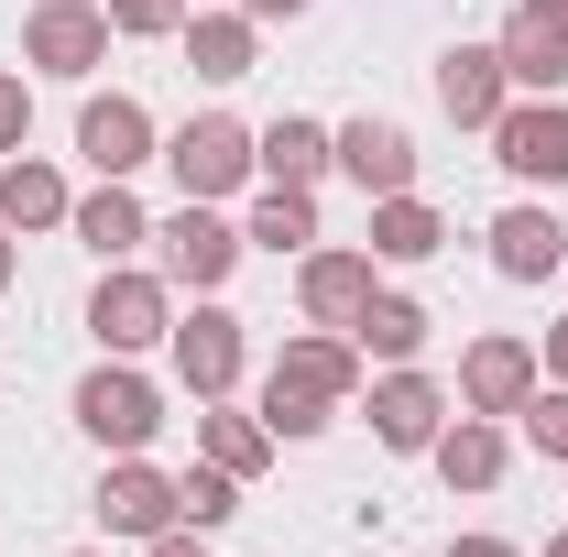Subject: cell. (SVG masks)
<instances>
[{"label": "cell", "mask_w": 568, "mask_h": 557, "mask_svg": "<svg viewBox=\"0 0 568 557\" xmlns=\"http://www.w3.org/2000/svg\"><path fill=\"white\" fill-rule=\"evenodd\" d=\"M153 241H164V284H197V295H219V284H230V263L252 252V241H241V230H230L209 198H186V209L164 219Z\"/></svg>", "instance_id": "obj_1"}, {"label": "cell", "mask_w": 568, "mask_h": 557, "mask_svg": "<svg viewBox=\"0 0 568 557\" xmlns=\"http://www.w3.org/2000/svg\"><path fill=\"white\" fill-rule=\"evenodd\" d=\"M77 426H88L99 448H121V459H132L142 437L164 426V405H153V383H142V372H121V361H99V372L77 383Z\"/></svg>", "instance_id": "obj_2"}, {"label": "cell", "mask_w": 568, "mask_h": 557, "mask_svg": "<svg viewBox=\"0 0 568 557\" xmlns=\"http://www.w3.org/2000/svg\"><path fill=\"white\" fill-rule=\"evenodd\" d=\"M22 55L44 77H88V67H110V11L99 0H44L33 22H22Z\"/></svg>", "instance_id": "obj_3"}, {"label": "cell", "mask_w": 568, "mask_h": 557, "mask_svg": "<svg viewBox=\"0 0 568 557\" xmlns=\"http://www.w3.org/2000/svg\"><path fill=\"white\" fill-rule=\"evenodd\" d=\"M164 164H175V186H186V198H230V186L252 175V132H241V121H219V110H197L186 132L164 142Z\"/></svg>", "instance_id": "obj_4"}, {"label": "cell", "mask_w": 568, "mask_h": 557, "mask_svg": "<svg viewBox=\"0 0 568 557\" xmlns=\"http://www.w3.org/2000/svg\"><path fill=\"white\" fill-rule=\"evenodd\" d=\"M164 350H175V383H186L197 405H219V394L241 383V317H230V306L175 317V328H164Z\"/></svg>", "instance_id": "obj_5"}, {"label": "cell", "mask_w": 568, "mask_h": 557, "mask_svg": "<svg viewBox=\"0 0 568 557\" xmlns=\"http://www.w3.org/2000/svg\"><path fill=\"white\" fill-rule=\"evenodd\" d=\"M88 328H99V350H110V361H132V350H153L164 328H175V306H164V284H153V274H99Z\"/></svg>", "instance_id": "obj_6"}, {"label": "cell", "mask_w": 568, "mask_h": 557, "mask_svg": "<svg viewBox=\"0 0 568 557\" xmlns=\"http://www.w3.org/2000/svg\"><path fill=\"white\" fill-rule=\"evenodd\" d=\"M437 110H448L459 132H493L503 110H514V77H503V44H448V55H437Z\"/></svg>", "instance_id": "obj_7"}, {"label": "cell", "mask_w": 568, "mask_h": 557, "mask_svg": "<svg viewBox=\"0 0 568 557\" xmlns=\"http://www.w3.org/2000/svg\"><path fill=\"white\" fill-rule=\"evenodd\" d=\"M536 383H547V372H536L525 340H470V361H459V416H514Z\"/></svg>", "instance_id": "obj_8"}, {"label": "cell", "mask_w": 568, "mask_h": 557, "mask_svg": "<svg viewBox=\"0 0 568 557\" xmlns=\"http://www.w3.org/2000/svg\"><path fill=\"white\" fill-rule=\"evenodd\" d=\"M328 153H339V175H351L361 198H405V186H416L405 121H351V132H328Z\"/></svg>", "instance_id": "obj_9"}, {"label": "cell", "mask_w": 568, "mask_h": 557, "mask_svg": "<svg viewBox=\"0 0 568 557\" xmlns=\"http://www.w3.org/2000/svg\"><path fill=\"white\" fill-rule=\"evenodd\" d=\"M493 153L514 164V175H536V186H568V110H558V99L503 110V121H493Z\"/></svg>", "instance_id": "obj_10"}, {"label": "cell", "mask_w": 568, "mask_h": 557, "mask_svg": "<svg viewBox=\"0 0 568 557\" xmlns=\"http://www.w3.org/2000/svg\"><path fill=\"white\" fill-rule=\"evenodd\" d=\"M274 383L284 394H306V405H351V383H361V340H339V328H317V340H284V361H274Z\"/></svg>", "instance_id": "obj_11"}, {"label": "cell", "mask_w": 568, "mask_h": 557, "mask_svg": "<svg viewBox=\"0 0 568 557\" xmlns=\"http://www.w3.org/2000/svg\"><path fill=\"white\" fill-rule=\"evenodd\" d=\"M437 426H448V394L394 361V372L372 383V437H383V448H437Z\"/></svg>", "instance_id": "obj_12"}, {"label": "cell", "mask_w": 568, "mask_h": 557, "mask_svg": "<svg viewBox=\"0 0 568 557\" xmlns=\"http://www.w3.org/2000/svg\"><path fill=\"white\" fill-rule=\"evenodd\" d=\"M99 525H110V536H142V547H153L164 525H186V503H175V482H164V470L121 459V470L99 482Z\"/></svg>", "instance_id": "obj_13"}, {"label": "cell", "mask_w": 568, "mask_h": 557, "mask_svg": "<svg viewBox=\"0 0 568 557\" xmlns=\"http://www.w3.org/2000/svg\"><path fill=\"white\" fill-rule=\"evenodd\" d=\"M77 153H88L99 175L153 164V110H142V99H88V110H77Z\"/></svg>", "instance_id": "obj_14"}, {"label": "cell", "mask_w": 568, "mask_h": 557, "mask_svg": "<svg viewBox=\"0 0 568 557\" xmlns=\"http://www.w3.org/2000/svg\"><path fill=\"white\" fill-rule=\"evenodd\" d=\"M503 77L536 88V99H558L568 88V11H514L503 22Z\"/></svg>", "instance_id": "obj_15"}, {"label": "cell", "mask_w": 568, "mask_h": 557, "mask_svg": "<svg viewBox=\"0 0 568 557\" xmlns=\"http://www.w3.org/2000/svg\"><path fill=\"white\" fill-rule=\"evenodd\" d=\"M295 295H306V317H317V328H361V306H372L383 284H372V252H306Z\"/></svg>", "instance_id": "obj_16"}, {"label": "cell", "mask_w": 568, "mask_h": 557, "mask_svg": "<svg viewBox=\"0 0 568 557\" xmlns=\"http://www.w3.org/2000/svg\"><path fill=\"white\" fill-rule=\"evenodd\" d=\"M558 263H568V230H558L547 209H503V219H493V274H503V284H547Z\"/></svg>", "instance_id": "obj_17"}, {"label": "cell", "mask_w": 568, "mask_h": 557, "mask_svg": "<svg viewBox=\"0 0 568 557\" xmlns=\"http://www.w3.org/2000/svg\"><path fill=\"white\" fill-rule=\"evenodd\" d=\"M67 230L88 241V252H99V263H121L132 241H153V219H142V198L121 186V175H99V198H77V209H67Z\"/></svg>", "instance_id": "obj_18"}, {"label": "cell", "mask_w": 568, "mask_h": 557, "mask_svg": "<svg viewBox=\"0 0 568 557\" xmlns=\"http://www.w3.org/2000/svg\"><path fill=\"white\" fill-rule=\"evenodd\" d=\"M426 459H437V482H448V492H493L503 482V426L493 416H459V426H437Z\"/></svg>", "instance_id": "obj_19"}, {"label": "cell", "mask_w": 568, "mask_h": 557, "mask_svg": "<svg viewBox=\"0 0 568 557\" xmlns=\"http://www.w3.org/2000/svg\"><path fill=\"white\" fill-rule=\"evenodd\" d=\"M77 198H67V175L55 164H33V153H11L0 164V230H55Z\"/></svg>", "instance_id": "obj_20"}, {"label": "cell", "mask_w": 568, "mask_h": 557, "mask_svg": "<svg viewBox=\"0 0 568 557\" xmlns=\"http://www.w3.org/2000/svg\"><path fill=\"white\" fill-rule=\"evenodd\" d=\"M186 67L209 77V88L252 77V11H197V22H186Z\"/></svg>", "instance_id": "obj_21"}, {"label": "cell", "mask_w": 568, "mask_h": 557, "mask_svg": "<svg viewBox=\"0 0 568 557\" xmlns=\"http://www.w3.org/2000/svg\"><path fill=\"white\" fill-rule=\"evenodd\" d=\"M252 164H263L274 186H317L339 153H328V132H317V121H274V132H252Z\"/></svg>", "instance_id": "obj_22"}, {"label": "cell", "mask_w": 568, "mask_h": 557, "mask_svg": "<svg viewBox=\"0 0 568 557\" xmlns=\"http://www.w3.org/2000/svg\"><path fill=\"white\" fill-rule=\"evenodd\" d=\"M437 241H448V230H437V209H426L416 186H405V198H372V252H383V263H426Z\"/></svg>", "instance_id": "obj_23"}, {"label": "cell", "mask_w": 568, "mask_h": 557, "mask_svg": "<svg viewBox=\"0 0 568 557\" xmlns=\"http://www.w3.org/2000/svg\"><path fill=\"white\" fill-rule=\"evenodd\" d=\"M197 448H209L230 482H252V470L274 459V426H263V416H230V405H209V416H197Z\"/></svg>", "instance_id": "obj_24"}, {"label": "cell", "mask_w": 568, "mask_h": 557, "mask_svg": "<svg viewBox=\"0 0 568 557\" xmlns=\"http://www.w3.org/2000/svg\"><path fill=\"white\" fill-rule=\"evenodd\" d=\"M351 340L372 350V361H416V350H426V306H416V295H372Z\"/></svg>", "instance_id": "obj_25"}, {"label": "cell", "mask_w": 568, "mask_h": 557, "mask_svg": "<svg viewBox=\"0 0 568 557\" xmlns=\"http://www.w3.org/2000/svg\"><path fill=\"white\" fill-rule=\"evenodd\" d=\"M241 241H263V252H306V241H317V198H306V186H263V209H252Z\"/></svg>", "instance_id": "obj_26"}, {"label": "cell", "mask_w": 568, "mask_h": 557, "mask_svg": "<svg viewBox=\"0 0 568 557\" xmlns=\"http://www.w3.org/2000/svg\"><path fill=\"white\" fill-rule=\"evenodd\" d=\"M175 503H186V525H197V536H209V525H230V514H241V482H230V470H219V459H197V470H186V482H175Z\"/></svg>", "instance_id": "obj_27"}, {"label": "cell", "mask_w": 568, "mask_h": 557, "mask_svg": "<svg viewBox=\"0 0 568 557\" xmlns=\"http://www.w3.org/2000/svg\"><path fill=\"white\" fill-rule=\"evenodd\" d=\"M514 416H525V437H536L547 459H568V383H536V394H525Z\"/></svg>", "instance_id": "obj_28"}, {"label": "cell", "mask_w": 568, "mask_h": 557, "mask_svg": "<svg viewBox=\"0 0 568 557\" xmlns=\"http://www.w3.org/2000/svg\"><path fill=\"white\" fill-rule=\"evenodd\" d=\"M110 11V33H175L186 22V0H99Z\"/></svg>", "instance_id": "obj_29"}, {"label": "cell", "mask_w": 568, "mask_h": 557, "mask_svg": "<svg viewBox=\"0 0 568 557\" xmlns=\"http://www.w3.org/2000/svg\"><path fill=\"white\" fill-rule=\"evenodd\" d=\"M22 132H33V88L0 77V153H22Z\"/></svg>", "instance_id": "obj_30"}, {"label": "cell", "mask_w": 568, "mask_h": 557, "mask_svg": "<svg viewBox=\"0 0 568 557\" xmlns=\"http://www.w3.org/2000/svg\"><path fill=\"white\" fill-rule=\"evenodd\" d=\"M536 372H547V383H568V317L547 328V361H536Z\"/></svg>", "instance_id": "obj_31"}, {"label": "cell", "mask_w": 568, "mask_h": 557, "mask_svg": "<svg viewBox=\"0 0 568 557\" xmlns=\"http://www.w3.org/2000/svg\"><path fill=\"white\" fill-rule=\"evenodd\" d=\"M241 11H252V22H295L306 0H241Z\"/></svg>", "instance_id": "obj_32"}, {"label": "cell", "mask_w": 568, "mask_h": 557, "mask_svg": "<svg viewBox=\"0 0 568 557\" xmlns=\"http://www.w3.org/2000/svg\"><path fill=\"white\" fill-rule=\"evenodd\" d=\"M142 557H197V536H175V525H164V536H153Z\"/></svg>", "instance_id": "obj_33"}, {"label": "cell", "mask_w": 568, "mask_h": 557, "mask_svg": "<svg viewBox=\"0 0 568 557\" xmlns=\"http://www.w3.org/2000/svg\"><path fill=\"white\" fill-rule=\"evenodd\" d=\"M448 557H514V547H503V536H459Z\"/></svg>", "instance_id": "obj_34"}, {"label": "cell", "mask_w": 568, "mask_h": 557, "mask_svg": "<svg viewBox=\"0 0 568 557\" xmlns=\"http://www.w3.org/2000/svg\"><path fill=\"white\" fill-rule=\"evenodd\" d=\"M0 284H11V230H0Z\"/></svg>", "instance_id": "obj_35"}, {"label": "cell", "mask_w": 568, "mask_h": 557, "mask_svg": "<svg viewBox=\"0 0 568 557\" xmlns=\"http://www.w3.org/2000/svg\"><path fill=\"white\" fill-rule=\"evenodd\" d=\"M525 11H568V0H525Z\"/></svg>", "instance_id": "obj_36"}, {"label": "cell", "mask_w": 568, "mask_h": 557, "mask_svg": "<svg viewBox=\"0 0 568 557\" xmlns=\"http://www.w3.org/2000/svg\"><path fill=\"white\" fill-rule=\"evenodd\" d=\"M547 557H568V536H547Z\"/></svg>", "instance_id": "obj_37"}]
</instances>
